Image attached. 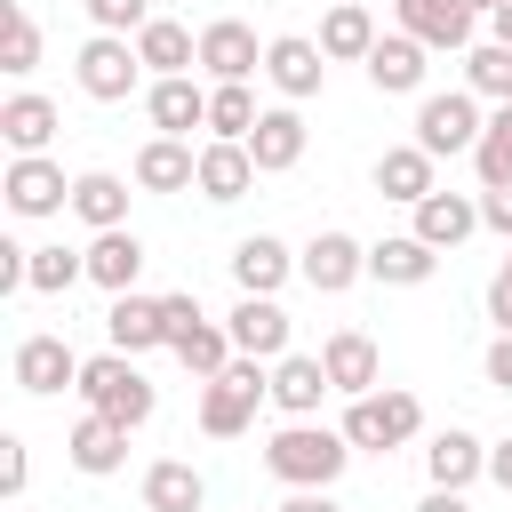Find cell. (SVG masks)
Instances as JSON below:
<instances>
[{
  "instance_id": "d6a6232c",
  "label": "cell",
  "mask_w": 512,
  "mask_h": 512,
  "mask_svg": "<svg viewBox=\"0 0 512 512\" xmlns=\"http://www.w3.org/2000/svg\"><path fill=\"white\" fill-rule=\"evenodd\" d=\"M200 504H208V480H200L184 456L144 464V512H200Z\"/></svg>"
},
{
  "instance_id": "7dc6e473",
  "label": "cell",
  "mask_w": 512,
  "mask_h": 512,
  "mask_svg": "<svg viewBox=\"0 0 512 512\" xmlns=\"http://www.w3.org/2000/svg\"><path fill=\"white\" fill-rule=\"evenodd\" d=\"M488 480L512 496V440H496V448H488Z\"/></svg>"
},
{
  "instance_id": "9c48e42d",
  "label": "cell",
  "mask_w": 512,
  "mask_h": 512,
  "mask_svg": "<svg viewBox=\"0 0 512 512\" xmlns=\"http://www.w3.org/2000/svg\"><path fill=\"white\" fill-rule=\"evenodd\" d=\"M80 368H88V360H80L64 336H48V328H40V336H24V344H16V360H8L16 392H32V400H48V392L80 384Z\"/></svg>"
},
{
  "instance_id": "ffe728a7",
  "label": "cell",
  "mask_w": 512,
  "mask_h": 512,
  "mask_svg": "<svg viewBox=\"0 0 512 512\" xmlns=\"http://www.w3.org/2000/svg\"><path fill=\"white\" fill-rule=\"evenodd\" d=\"M440 160L424 152V144H384L376 152V192L384 200H400V208H416V200H432L440 192V176H432Z\"/></svg>"
},
{
  "instance_id": "7a4b0ae2",
  "label": "cell",
  "mask_w": 512,
  "mask_h": 512,
  "mask_svg": "<svg viewBox=\"0 0 512 512\" xmlns=\"http://www.w3.org/2000/svg\"><path fill=\"white\" fill-rule=\"evenodd\" d=\"M96 416H112V424H152V408H160V392H152V376L128 360V352H96L88 368H80V384H72Z\"/></svg>"
},
{
  "instance_id": "8fae6325",
  "label": "cell",
  "mask_w": 512,
  "mask_h": 512,
  "mask_svg": "<svg viewBox=\"0 0 512 512\" xmlns=\"http://www.w3.org/2000/svg\"><path fill=\"white\" fill-rule=\"evenodd\" d=\"M0 192H8V216H56V208H72V184H64V168H56L48 152L8 160Z\"/></svg>"
},
{
  "instance_id": "484cf974",
  "label": "cell",
  "mask_w": 512,
  "mask_h": 512,
  "mask_svg": "<svg viewBox=\"0 0 512 512\" xmlns=\"http://www.w3.org/2000/svg\"><path fill=\"white\" fill-rule=\"evenodd\" d=\"M104 336H112V352H160L168 344V320H160V296H112V312H104Z\"/></svg>"
},
{
  "instance_id": "52a82bcc",
  "label": "cell",
  "mask_w": 512,
  "mask_h": 512,
  "mask_svg": "<svg viewBox=\"0 0 512 512\" xmlns=\"http://www.w3.org/2000/svg\"><path fill=\"white\" fill-rule=\"evenodd\" d=\"M392 32H408V40H424L432 56H472L480 40V16L464 8V0H392Z\"/></svg>"
},
{
  "instance_id": "5bb4252c",
  "label": "cell",
  "mask_w": 512,
  "mask_h": 512,
  "mask_svg": "<svg viewBox=\"0 0 512 512\" xmlns=\"http://www.w3.org/2000/svg\"><path fill=\"white\" fill-rule=\"evenodd\" d=\"M56 128H64V112H56L40 88H16V96L0 104V144H8V160L48 152V144H56Z\"/></svg>"
},
{
  "instance_id": "bcb514c9",
  "label": "cell",
  "mask_w": 512,
  "mask_h": 512,
  "mask_svg": "<svg viewBox=\"0 0 512 512\" xmlns=\"http://www.w3.org/2000/svg\"><path fill=\"white\" fill-rule=\"evenodd\" d=\"M280 512H344V504H336L328 488H288V504H280Z\"/></svg>"
},
{
  "instance_id": "74e56055",
  "label": "cell",
  "mask_w": 512,
  "mask_h": 512,
  "mask_svg": "<svg viewBox=\"0 0 512 512\" xmlns=\"http://www.w3.org/2000/svg\"><path fill=\"white\" fill-rule=\"evenodd\" d=\"M72 280H88V248H64V240L32 248V296H64Z\"/></svg>"
},
{
  "instance_id": "836d02e7",
  "label": "cell",
  "mask_w": 512,
  "mask_h": 512,
  "mask_svg": "<svg viewBox=\"0 0 512 512\" xmlns=\"http://www.w3.org/2000/svg\"><path fill=\"white\" fill-rule=\"evenodd\" d=\"M256 120H264V104L248 96V80L208 88V136H216V144H248V136H256Z\"/></svg>"
},
{
  "instance_id": "f6af8a7d",
  "label": "cell",
  "mask_w": 512,
  "mask_h": 512,
  "mask_svg": "<svg viewBox=\"0 0 512 512\" xmlns=\"http://www.w3.org/2000/svg\"><path fill=\"white\" fill-rule=\"evenodd\" d=\"M480 368H488V384H496V392H512V336H496Z\"/></svg>"
},
{
  "instance_id": "8d00e7d4",
  "label": "cell",
  "mask_w": 512,
  "mask_h": 512,
  "mask_svg": "<svg viewBox=\"0 0 512 512\" xmlns=\"http://www.w3.org/2000/svg\"><path fill=\"white\" fill-rule=\"evenodd\" d=\"M472 168H480V192L512 184V104H496V112H488V128H480V152H472Z\"/></svg>"
},
{
  "instance_id": "ac0fdd59",
  "label": "cell",
  "mask_w": 512,
  "mask_h": 512,
  "mask_svg": "<svg viewBox=\"0 0 512 512\" xmlns=\"http://www.w3.org/2000/svg\"><path fill=\"white\" fill-rule=\"evenodd\" d=\"M424 56H432L424 40H408V32H384V40L368 48V88H376V96H416V88H424V72H432Z\"/></svg>"
},
{
  "instance_id": "e575fe53",
  "label": "cell",
  "mask_w": 512,
  "mask_h": 512,
  "mask_svg": "<svg viewBox=\"0 0 512 512\" xmlns=\"http://www.w3.org/2000/svg\"><path fill=\"white\" fill-rule=\"evenodd\" d=\"M40 64V24H32V8L24 0H0V72L8 80H24Z\"/></svg>"
},
{
  "instance_id": "5b68a950",
  "label": "cell",
  "mask_w": 512,
  "mask_h": 512,
  "mask_svg": "<svg viewBox=\"0 0 512 512\" xmlns=\"http://www.w3.org/2000/svg\"><path fill=\"white\" fill-rule=\"evenodd\" d=\"M72 80H80V96H96V104H128V96L144 88V56H136V40H120V32H88L80 56H72Z\"/></svg>"
},
{
  "instance_id": "9a60e30c",
  "label": "cell",
  "mask_w": 512,
  "mask_h": 512,
  "mask_svg": "<svg viewBox=\"0 0 512 512\" xmlns=\"http://www.w3.org/2000/svg\"><path fill=\"white\" fill-rule=\"evenodd\" d=\"M408 216H416L408 232H416L424 248H440V256H448V248H464V240L480 232V200H472V192H432V200H416Z\"/></svg>"
},
{
  "instance_id": "ab89813d",
  "label": "cell",
  "mask_w": 512,
  "mask_h": 512,
  "mask_svg": "<svg viewBox=\"0 0 512 512\" xmlns=\"http://www.w3.org/2000/svg\"><path fill=\"white\" fill-rule=\"evenodd\" d=\"M80 8H88L96 32H120V40H136L152 24V0H80Z\"/></svg>"
},
{
  "instance_id": "2e32d148",
  "label": "cell",
  "mask_w": 512,
  "mask_h": 512,
  "mask_svg": "<svg viewBox=\"0 0 512 512\" xmlns=\"http://www.w3.org/2000/svg\"><path fill=\"white\" fill-rule=\"evenodd\" d=\"M224 328H232V352H248V360H288V312H280V296H240Z\"/></svg>"
},
{
  "instance_id": "f1b7e54d",
  "label": "cell",
  "mask_w": 512,
  "mask_h": 512,
  "mask_svg": "<svg viewBox=\"0 0 512 512\" xmlns=\"http://www.w3.org/2000/svg\"><path fill=\"white\" fill-rule=\"evenodd\" d=\"M88 280L104 288V296H128L136 280H144V240L120 224V232H96L88 240Z\"/></svg>"
},
{
  "instance_id": "1f68e13d",
  "label": "cell",
  "mask_w": 512,
  "mask_h": 512,
  "mask_svg": "<svg viewBox=\"0 0 512 512\" xmlns=\"http://www.w3.org/2000/svg\"><path fill=\"white\" fill-rule=\"evenodd\" d=\"M72 216H80L88 232H120V224H128V184H120L112 168L72 176Z\"/></svg>"
},
{
  "instance_id": "603a6c76",
  "label": "cell",
  "mask_w": 512,
  "mask_h": 512,
  "mask_svg": "<svg viewBox=\"0 0 512 512\" xmlns=\"http://www.w3.org/2000/svg\"><path fill=\"white\" fill-rule=\"evenodd\" d=\"M136 184L144 192H200V152L184 136H152V144H136Z\"/></svg>"
},
{
  "instance_id": "e0dca14e",
  "label": "cell",
  "mask_w": 512,
  "mask_h": 512,
  "mask_svg": "<svg viewBox=\"0 0 512 512\" xmlns=\"http://www.w3.org/2000/svg\"><path fill=\"white\" fill-rule=\"evenodd\" d=\"M328 392H336V384H328L320 352H288V360H272V408H280L288 424L320 416V400H328Z\"/></svg>"
},
{
  "instance_id": "ee69618b",
  "label": "cell",
  "mask_w": 512,
  "mask_h": 512,
  "mask_svg": "<svg viewBox=\"0 0 512 512\" xmlns=\"http://www.w3.org/2000/svg\"><path fill=\"white\" fill-rule=\"evenodd\" d=\"M488 320H496V336H512V280L504 272L488 280Z\"/></svg>"
},
{
  "instance_id": "ba28073f",
  "label": "cell",
  "mask_w": 512,
  "mask_h": 512,
  "mask_svg": "<svg viewBox=\"0 0 512 512\" xmlns=\"http://www.w3.org/2000/svg\"><path fill=\"white\" fill-rule=\"evenodd\" d=\"M296 272H304L320 296H344L352 280H368V248H360L352 232H336V224H328V232H312V240L296 248Z\"/></svg>"
},
{
  "instance_id": "c3c4849f",
  "label": "cell",
  "mask_w": 512,
  "mask_h": 512,
  "mask_svg": "<svg viewBox=\"0 0 512 512\" xmlns=\"http://www.w3.org/2000/svg\"><path fill=\"white\" fill-rule=\"evenodd\" d=\"M416 512H472V504H464V496H456V488H432V496H424V504H416Z\"/></svg>"
},
{
  "instance_id": "f546056e",
  "label": "cell",
  "mask_w": 512,
  "mask_h": 512,
  "mask_svg": "<svg viewBox=\"0 0 512 512\" xmlns=\"http://www.w3.org/2000/svg\"><path fill=\"white\" fill-rule=\"evenodd\" d=\"M384 32H376V16H368V0H344V8H328L320 16V56L328 64H368V48H376Z\"/></svg>"
},
{
  "instance_id": "4fadbf2b",
  "label": "cell",
  "mask_w": 512,
  "mask_h": 512,
  "mask_svg": "<svg viewBox=\"0 0 512 512\" xmlns=\"http://www.w3.org/2000/svg\"><path fill=\"white\" fill-rule=\"evenodd\" d=\"M200 72L224 88V80H248V72H264V48H256V32L240 24V16H216V24H200Z\"/></svg>"
},
{
  "instance_id": "7bdbcfd3",
  "label": "cell",
  "mask_w": 512,
  "mask_h": 512,
  "mask_svg": "<svg viewBox=\"0 0 512 512\" xmlns=\"http://www.w3.org/2000/svg\"><path fill=\"white\" fill-rule=\"evenodd\" d=\"M480 224L512 240V184H496V192H480Z\"/></svg>"
},
{
  "instance_id": "7c38bea8",
  "label": "cell",
  "mask_w": 512,
  "mask_h": 512,
  "mask_svg": "<svg viewBox=\"0 0 512 512\" xmlns=\"http://www.w3.org/2000/svg\"><path fill=\"white\" fill-rule=\"evenodd\" d=\"M320 368H328V384H336L344 400H368V392L384 384V352H376L368 328H336V336L320 344Z\"/></svg>"
},
{
  "instance_id": "681fc988",
  "label": "cell",
  "mask_w": 512,
  "mask_h": 512,
  "mask_svg": "<svg viewBox=\"0 0 512 512\" xmlns=\"http://www.w3.org/2000/svg\"><path fill=\"white\" fill-rule=\"evenodd\" d=\"M488 40H496V48H512V0H504V8L488 16Z\"/></svg>"
},
{
  "instance_id": "60d3db41",
  "label": "cell",
  "mask_w": 512,
  "mask_h": 512,
  "mask_svg": "<svg viewBox=\"0 0 512 512\" xmlns=\"http://www.w3.org/2000/svg\"><path fill=\"white\" fill-rule=\"evenodd\" d=\"M160 320H168V352H176V344H184L208 312H200V296H160Z\"/></svg>"
},
{
  "instance_id": "cb8c5ba5",
  "label": "cell",
  "mask_w": 512,
  "mask_h": 512,
  "mask_svg": "<svg viewBox=\"0 0 512 512\" xmlns=\"http://www.w3.org/2000/svg\"><path fill=\"white\" fill-rule=\"evenodd\" d=\"M288 272H296V248L272 240V232H248V240L232 248V280H240V296H280Z\"/></svg>"
},
{
  "instance_id": "3957f363",
  "label": "cell",
  "mask_w": 512,
  "mask_h": 512,
  "mask_svg": "<svg viewBox=\"0 0 512 512\" xmlns=\"http://www.w3.org/2000/svg\"><path fill=\"white\" fill-rule=\"evenodd\" d=\"M256 400H272V360H232L224 376H208L200 384V432L208 440H240L248 424H256Z\"/></svg>"
},
{
  "instance_id": "816d5d0a",
  "label": "cell",
  "mask_w": 512,
  "mask_h": 512,
  "mask_svg": "<svg viewBox=\"0 0 512 512\" xmlns=\"http://www.w3.org/2000/svg\"><path fill=\"white\" fill-rule=\"evenodd\" d=\"M504 280H512V256H504Z\"/></svg>"
},
{
  "instance_id": "277c9868",
  "label": "cell",
  "mask_w": 512,
  "mask_h": 512,
  "mask_svg": "<svg viewBox=\"0 0 512 512\" xmlns=\"http://www.w3.org/2000/svg\"><path fill=\"white\" fill-rule=\"evenodd\" d=\"M344 440H352V456L368 448V456H384V448H408L416 432H424V400L416 392H400V384H376L368 400H352L344 408V424H336Z\"/></svg>"
},
{
  "instance_id": "4dcf8cb0",
  "label": "cell",
  "mask_w": 512,
  "mask_h": 512,
  "mask_svg": "<svg viewBox=\"0 0 512 512\" xmlns=\"http://www.w3.org/2000/svg\"><path fill=\"white\" fill-rule=\"evenodd\" d=\"M136 56H144V72H152V80H176V72H192V64H200V32H184L176 16H152V24L136 32Z\"/></svg>"
},
{
  "instance_id": "6da1fadb",
  "label": "cell",
  "mask_w": 512,
  "mask_h": 512,
  "mask_svg": "<svg viewBox=\"0 0 512 512\" xmlns=\"http://www.w3.org/2000/svg\"><path fill=\"white\" fill-rule=\"evenodd\" d=\"M344 464H352V440H344V432H328L320 416L280 424V432L264 440V472H272L280 488H336V480H344Z\"/></svg>"
},
{
  "instance_id": "b9f144b4",
  "label": "cell",
  "mask_w": 512,
  "mask_h": 512,
  "mask_svg": "<svg viewBox=\"0 0 512 512\" xmlns=\"http://www.w3.org/2000/svg\"><path fill=\"white\" fill-rule=\"evenodd\" d=\"M24 480H32V456H24V440L8 432V440H0V496L16 504V496H24Z\"/></svg>"
},
{
  "instance_id": "30bf717a",
  "label": "cell",
  "mask_w": 512,
  "mask_h": 512,
  "mask_svg": "<svg viewBox=\"0 0 512 512\" xmlns=\"http://www.w3.org/2000/svg\"><path fill=\"white\" fill-rule=\"evenodd\" d=\"M264 80L280 88V104H304V96H320V80H328V56H320V40H304V32H280V40H264Z\"/></svg>"
},
{
  "instance_id": "d590c367",
  "label": "cell",
  "mask_w": 512,
  "mask_h": 512,
  "mask_svg": "<svg viewBox=\"0 0 512 512\" xmlns=\"http://www.w3.org/2000/svg\"><path fill=\"white\" fill-rule=\"evenodd\" d=\"M464 88H472L480 104H512V48L480 40V48L464 56Z\"/></svg>"
},
{
  "instance_id": "f907efd6",
  "label": "cell",
  "mask_w": 512,
  "mask_h": 512,
  "mask_svg": "<svg viewBox=\"0 0 512 512\" xmlns=\"http://www.w3.org/2000/svg\"><path fill=\"white\" fill-rule=\"evenodd\" d=\"M464 8H472V16H496V8H504V0H464Z\"/></svg>"
},
{
  "instance_id": "7402d4cb",
  "label": "cell",
  "mask_w": 512,
  "mask_h": 512,
  "mask_svg": "<svg viewBox=\"0 0 512 512\" xmlns=\"http://www.w3.org/2000/svg\"><path fill=\"white\" fill-rule=\"evenodd\" d=\"M144 112H152V128H160V136H192V128H208V88H200L192 72L152 80V88H144Z\"/></svg>"
},
{
  "instance_id": "d4e9b609",
  "label": "cell",
  "mask_w": 512,
  "mask_h": 512,
  "mask_svg": "<svg viewBox=\"0 0 512 512\" xmlns=\"http://www.w3.org/2000/svg\"><path fill=\"white\" fill-rule=\"evenodd\" d=\"M432 272H440V248H424L416 232H384L368 248V280H384V288H424Z\"/></svg>"
},
{
  "instance_id": "f35d334b",
  "label": "cell",
  "mask_w": 512,
  "mask_h": 512,
  "mask_svg": "<svg viewBox=\"0 0 512 512\" xmlns=\"http://www.w3.org/2000/svg\"><path fill=\"white\" fill-rule=\"evenodd\" d=\"M176 360H184V368H192V376L208 384V376H224V368H232L240 352H232V328H216V320H200V328H192V336L176 344Z\"/></svg>"
},
{
  "instance_id": "4316f807",
  "label": "cell",
  "mask_w": 512,
  "mask_h": 512,
  "mask_svg": "<svg viewBox=\"0 0 512 512\" xmlns=\"http://www.w3.org/2000/svg\"><path fill=\"white\" fill-rule=\"evenodd\" d=\"M424 472H432V488H472L480 472H488V440H472L464 424H448V432H432V448H424Z\"/></svg>"
},
{
  "instance_id": "44dd1931",
  "label": "cell",
  "mask_w": 512,
  "mask_h": 512,
  "mask_svg": "<svg viewBox=\"0 0 512 512\" xmlns=\"http://www.w3.org/2000/svg\"><path fill=\"white\" fill-rule=\"evenodd\" d=\"M64 456H72V472H88V480H112L120 464H128V424H112V416H80L72 424V440H64Z\"/></svg>"
},
{
  "instance_id": "83f0119b",
  "label": "cell",
  "mask_w": 512,
  "mask_h": 512,
  "mask_svg": "<svg viewBox=\"0 0 512 512\" xmlns=\"http://www.w3.org/2000/svg\"><path fill=\"white\" fill-rule=\"evenodd\" d=\"M256 192V160H248V144H200V200H216V208H232V200H248Z\"/></svg>"
},
{
  "instance_id": "f5cc1de1",
  "label": "cell",
  "mask_w": 512,
  "mask_h": 512,
  "mask_svg": "<svg viewBox=\"0 0 512 512\" xmlns=\"http://www.w3.org/2000/svg\"><path fill=\"white\" fill-rule=\"evenodd\" d=\"M328 8H344V0H328Z\"/></svg>"
},
{
  "instance_id": "8992f818",
  "label": "cell",
  "mask_w": 512,
  "mask_h": 512,
  "mask_svg": "<svg viewBox=\"0 0 512 512\" xmlns=\"http://www.w3.org/2000/svg\"><path fill=\"white\" fill-rule=\"evenodd\" d=\"M480 128H488L480 96L472 88H448V96H424L416 104V136L408 144H424L432 160H448V152H480Z\"/></svg>"
},
{
  "instance_id": "d6986e66",
  "label": "cell",
  "mask_w": 512,
  "mask_h": 512,
  "mask_svg": "<svg viewBox=\"0 0 512 512\" xmlns=\"http://www.w3.org/2000/svg\"><path fill=\"white\" fill-rule=\"evenodd\" d=\"M248 160H256V176H288L304 160V112L296 104H264L256 136H248Z\"/></svg>"
}]
</instances>
